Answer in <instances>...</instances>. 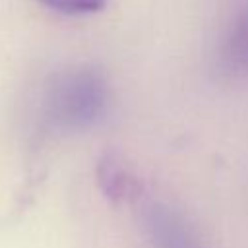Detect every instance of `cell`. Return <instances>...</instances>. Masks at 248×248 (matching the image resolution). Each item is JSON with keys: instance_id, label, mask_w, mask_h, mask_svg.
<instances>
[{"instance_id": "6da1fadb", "label": "cell", "mask_w": 248, "mask_h": 248, "mask_svg": "<svg viewBox=\"0 0 248 248\" xmlns=\"http://www.w3.org/2000/svg\"><path fill=\"white\" fill-rule=\"evenodd\" d=\"M108 85L105 76L91 66L70 68L54 74L43 95L45 122L62 132L93 126L107 110Z\"/></svg>"}, {"instance_id": "7a4b0ae2", "label": "cell", "mask_w": 248, "mask_h": 248, "mask_svg": "<svg viewBox=\"0 0 248 248\" xmlns=\"http://www.w3.org/2000/svg\"><path fill=\"white\" fill-rule=\"evenodd\" d=\"M141 223L153 248H205L196 229L161 202H147L141 207Z\"/></svg>"}, {"instance_id": "3957f363", "label": "cell", "mask_w": 248, "mask_h": 248, "mask_svg": "<svg viewBox=\"0 0 248 248\" xmlns=\"http://www.w3.org/2000/svg\"><path fill=\"white\" fill-rule=\"evenodd\" d=\"M99 184L103 192L114 202H130L140 198V182L130 172V169L112 153H107L97 169Z\"/></svg>"}, {"instance_id": "277c9868", "label": "cell", "mask_w": 248, "mask_h": 248, "mask_svg": "<svg viewBox=\"0 0 248 248\" xmlns=\"http://www.w3.org/2000/svg\"><path fill=\"white\" fill-rule=\"evenodd\" d=\"M219 66L229 76H248V8L227 31L219 48Z\"/></svg>"}, {"instance_id": "5b68a950", "label": "cell", "mask_w": 248, "mask_h": 248, "mask_svg": "<svg viewBox=\"0 0 248 248\" xmlns=\"http://www.w3.org/2000/svg\"><path fill=\"white\" fill-rule=\"evenodd\" d=\"M41 2L64 14H89L101 10L107 0H41Z\"/></svg>"}]
</instances>
